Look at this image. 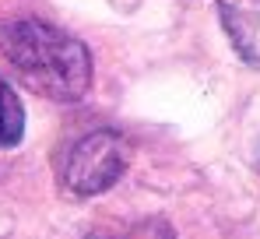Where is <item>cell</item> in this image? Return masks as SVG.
<instances>
[{"mask_svg": "<svg viewBox=\"0 0 260 239\" xmlns=\"http://www.w3.org/2000/svg\"><path fill=\"white\" fill-rule=\"evenodd\" d=\"M221 28L243 64L260 67V0H215Z\"/></svg>", "mask_w": 260, "mask_h": 239, "instance_id": "3", "label": "cell"}, {"mask_svg": "<svg viewBox=\"0 0 260 239\" xmlns=\"http://www.w3.org/2000/svg\"><path fill=\"white\" fill-rule=\"evenodd\" d=\"M25 137V109L14 88L0 78V148H14Z\"/></svg>", "mask_w": 260, "mask_h": 239, "instance_id": "4", "label": "cell"}, {"mask_svg": "<svg viewBox=\"0 0 260 239\" xmlns=\"http://www.w3.org/2000/svg\"><path fill=\"white\" fill-rule=\"evenodd\" d=\"M99 239H176V229L166 215H144L137 222H127L120 225L116 232L109 236H99Z\"/></svg>", "mask_w": 260, "mask_h": 239, "instance_id": "5", "label": "cell"}, {"mask_svg": "<svg viewBox=\"0 0 260 239\" xmlns=\"http://www.w3.org/2000/svg\"><path fill=\"white\" fill-rule=\"evenodd\" d=\"M127 141L113 127H95L74 137L56 162V180L71 197H99L127 172Z\"/></svg>", "mask_w": 260, "mask_h": 239, "instance_id": "2", "label": "cell"}, {"mask_svg": "<svg viewBox=\"0 0 260 239\" xmlns=\"http://www.w3.org/2000/svg\"><path fill=\"white\" fill-rule=\"evenodd\" d=\"M0 53L11 74L32 95L71 106L91 88V53L78 36L43 18L0 21Z\"/></svg>", "mask_w": 260, "mask_h": 239, "instance_id": "1", "label": "cell"}]
</instances>
